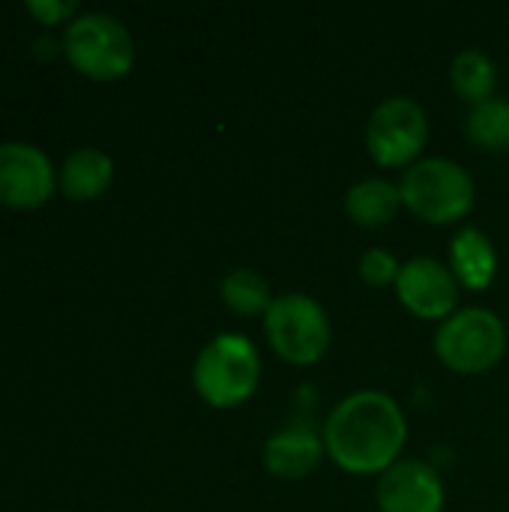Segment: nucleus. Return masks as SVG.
<instances>
[{"label":"nucleus","mask_w":509,"mask_h":512,"mask_svg":"<svg viewBox=\"0 0 509 512\" xmlns=\"http://www.w3.org/2000/svg\"><path fill=\"white\" fill-rule=\"evenodd\" d=\"M450 270L462 288L486 291L498 273V249L480 228H462L450 240Z\"/></svg>","instance_id":"f8f14e48"},{"label":"nucleus","mask_w":509,"mask_h":512,"mask_svg":"<svg viewBox=\"0 0 509 512\" xmlns=\"http://www.w3.org/2000/svg\"><path fill=\"white\" fill-rule=\"evenodd\" d=\"M192 384L210 408H240L261 384V354L255 342L240 333L213 336L195 357Z\"/></svg>","instance_id":"f03ea898"},{"label":"nucleus","mask_w":509,"mask_h":512,"mask_svg":"<svg viewBox=\"0 0 509 512\" xmlns=\"http://www.w3.org/2000/svg\"><path fill=\"white\" fill-rule=\"evenodd\" d=\"M402 204L429 225L462 222L477 201L474 177L447 156H429L414 162L402 183Z\"/></svg>","instance_id":"7ed1b4c3"},{"label":"nucleus","mask_w":509,"mask_h":512,"mask_svg":"<svg viewBox=\"0 0 509 512\" xmlns=\"http://www.w3.org/2000/svg\"><path fill=\"white\" fill-rule=\"evenodd\" d=\"M402 204V192L396 183L384 177H366L357 180L345 192V213L360 228H384L396 219Z\"/></svg>","instance_id":"ddd939ff"},{"label":"nucleus","mask_w":509,"mask_h":512,"mask_svg":"<svg viewBox=\"0 0 509 512\" xmlns=\"http://www.w3.org/2000/svg\"><path fill=\"white\" fill-rule=\"evenodd\" d=\"M219 294H222V303L240 318L267 315V309L276 300L267 276H261L252 267H237V270L225 273V279L219 282Z\"/></svg>","instance_id":"dca6fc26"},{"label":"nucleus","mask_w":509,"mask_h":512,"mask_svg":"<svg viewBox=\"0 0 509 512\" xmlns=\"http://www.w3.org/2000/svg\"><path fill=\"white\" fill-rule=\"evenodd\" d=\"M459 288L462 285L453 276L450 264H441L429 255L405 261L396 279L399 303L423 321H447L459 306Z\"/></svg>","instance_id":"6e6552de"},{"label":"nucleus","mask_w":509,"mask_h":512,"mask_svg":"<svg viewBox=\"0 0 509 512\" xmlns=\"http://www.w3.org/2000/svg\"><path fill=\"white\" fill-rule=\"evenodd\" d=\"M378 512H444L447 492L438 471L420 459H399L375 489Z\"/></svg>","instance_id":"9d476101"},{"label":"nucleus","mask_w":509,"mask_h":512,"mask_svg":"<svg viewBox=\"0 0 509 512\" xmlns=\"http://www.w3.org/2000/svg\"><path fill=\"white\" fill-rule=\"evenodd\" d=\"M438 360L459 375H483L507 354V327L492 309H456L435 333Z\"/></svg>","instance_id":"39448f33"},{"label":"nucleus","mask_w":509,"mask_h":512,"mask_svg":"<svg viewBox=\"0 0 509 512\" xmlns=\"http://www.w3.org/2000/svg\"><path fill=\"white\" fill-rule=\"evenodd\" d=\"M357 273L366 285L372 288H387V285H396L399 273H402V264L393 252L375 246V249H366L360 255V264H357Z\"/></svg>","instance_id":"a211bd4d"},{"label":"nucleus","mask_w":509,"mask_h":512,"mask_svg":"<svg viewBox=\"0 0 509 512\" xmlns=\"http://www.w3.org/2000/svg\"><path fill=\"white\" fill-rule=\"evenodd\" d=\"M429 144V117L411 96H390L375 105L366 123L369 156L381 168H411Z\"/></svg>","instance_id":"0eeeda50"},{"label":"nucleus","mask_w":509,"mask_h":512,"mask_svg":"<svg viewBox=\"0 0 509 512\" xmlns=\"http://www.w3.org/2000/svg\"><path fill=\"white\" fill-rule=\"evenodd\" d=\"M324 456V435H318V429L306 420H291L267 438L261 462L276 480H306Z\"/></svg>","instance_id":"9b49d317"},{"label":"nucleus","mask_w":509,"mask_h":512,"mask_svg":"<svg viewBox=\"0 0 509 512\" xmlns=\"http://www.w3.org/2000/svg\"><path fill=\"white\" fill-rule=\"evenodd\" d=\"M321 435L333 465L357 477H381L408 444V420L393 396L357 390L327 414Z\"/></svg>","instance_id":"f257e3e1"},{"label":"nucleus","mask_w":509,"mask_h":512,"mask_svg":"<svg viewBox=\"0 0 509 512\" xmlns=\"http://www.w3.org/2000/svg\"><path fill=\"white\" fill-rule=\"evenodd\" d=\"M75 0H27V12L39 21V24H60L66 18L75 15Z\"/></svg>","instance_id":"6ab92c4d"},{"label":"nucleus","mask_w":509,"mask_h":512,"mask_svg":"<svg viewBox=\"0 0 509 512\" xmlns=\"http://www.w3.org/2000/svg\"><path fill=\"white\" fill-rule=\"evenodd\" d=\"M264 333L273 351L291 366H315L333 339L327 309L309 294H282L264 315Z\"/></svg>","instance_id":"423d86ee"},{"label":"nucleus","mask_w":509,"mask_h":512,"mask_svg":"<svg viewBox=\"0 0 509 512\" xmlns=\"http://www.w3.org/2000/svg\"><path fill=\"white\" fill-rule=\"evenodd\" d=\"M114 180V159L105 150L96 147H81L69 153V159L60 168V189L72 201H93L99 198Z\"/></svg>","instance_id":"4468645a"},{"label":"nucleus","mask_w":509,"mask_h":512,"mask_svg":"<svg viewBox=\"0 0 509 512\" xmlns=\"http://www.w3.org/2000/svg\"><path fill=\"white\" fill-rule=\"evenodd\" d=\"M57 186L51 159L24 141L0 144V204L12 210L42 207Z\"/></svg>","instance_id":"1a4fd4ad"},{"label":"nucleus","mask_w":509,"mask_h":512,"mask_svg":"<svg viewBox=\"0 0 509 512\" xmlns=\"http://www.w3.org/2000/svg\"><path fill=\"white\" fill-rule=\"evenodd\" d=\"M450 84L459 99H465L471 108L492 99L498 87V66L495 60L480 48H465L450 63Z\"/></svg>","instance_id":"2eb2a0df"},{"label":"nucleus","mask_w":509,"mask_h":512,"mask_svg":"<svg viewBox=\"0 0 509 512\" xmlns=\"http://www.w3.org/2000/svg\"><path fill=\"white\" fill-rule=\"evenodd\" d=\"M465 135L486 153H509V99L492 96L474 105L465 117Z\"/></svg>","instance_id":"f3484780"},{"label":"nucleus","mask_w":509,"mask_h":512,"mask_svg":"<svg viewBox=\"0 0 509 512\" xmlns=\"http://www.w3.org/2000/svg\"><path fill=\"white\" fill-rule=\"evenodd\" d=\"M63 54L84 78L117 81L135 63V39L120 18L108 12H84L66 24Z\"/></svg>","instance_id":"20e7f679"}]
</instances>
